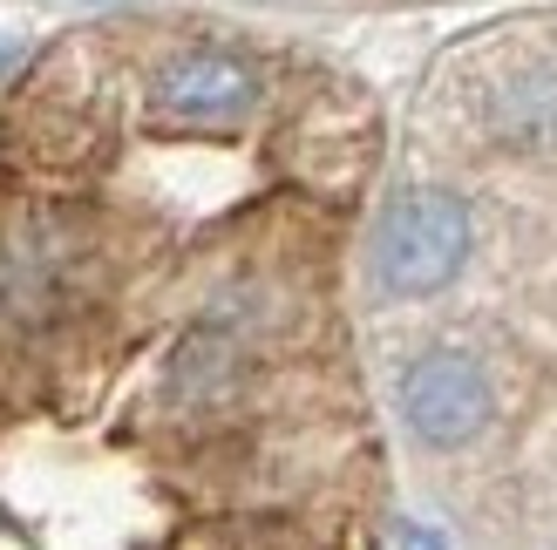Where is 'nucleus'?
<instances>
[{
    "label": "nucleus",
    "instance_id": "423d86ee",
    "mask_svg": "<svg viewBox=\"0 0 557 550\" xmlns=\"http://www.w3.org/2000/svg\"><path fill=\"white\" fill-rule=\"evenodd\" d=\"M504 129L517 136V143H544V136H557V82H517V89L504 96Z\"/></svg>",
    "mask_w": 557,
    "mask_h": 550
},
{
    "label": "nucleus",
    "instance_id": "0eeeda50",
    "mask_svg": "<svg viewBox=\"0 0 557 550\" xmlns=\"http://www.w3.org/2000/svg\"><path fill=\"white\" fill-rule=\"evenodd\" d=\"M401 543H408V550H442V543H435L429 530H401Z\"/></svg>",
    "mask_w": 557,
    "mask_h": 550
},
{
    "label": "nucleus",
    "instance_id": "20e7f679",
    "mask_svg": "<svg viewBox=\"0 0 557 550\" xmlns=\"http://www.w3.org/2000/svg\"><path fill=\"white\" fill-rule=\"evenodd\" d=\"M265 75L232 48H177L150 68V109L177 129H232L259 116Z\"/></svg>",
    "mask_w": 557,
    "mask_h": 550
},
{
    "label": "nucleus",
    "instance_id": "39448f33",
    "mask_svg": "<svg viewBox=\"0 0 557 550\" xmlns=\"http://www.w3.org/2000/svg\"><path fill=\"white\" fill-rule=\"evenodd\" d=\"M238 388H245V334L225 313H211L177 340L171 367H163V401L198 422V415H225Z\"/></svg>",
    "mask_w": 557,
    "mask_h": 550
},
{
    "label": "nucleus",
    "instance_id": "f257e3e1",
    "mask_svg": "<svg viewBox=\"0 0 557 550\" xmlns=\"http://www.w3.org/2000/svg\"><path fill=\"white\" fill-rule=\"evenodd\" d=\"M96 245L62 211H27L0 232V326L8 334H48L89 292Z\"/></svg>",
    "mask_w": 557,
    "mask_h": 550
},
{
    "label": "nucleus",
    "instance_id": "7ed1b4c3",
    "mask_svg": "<svg viewBox=\"0 0 557 550\" xmlns=\"http://www.w3.org/2000/svg\"><path fill=\"white\" fill-rule=\"evenodd\" d=\"M401 422L414 428V442H429V449H462V442H476V435L490 428L496 415V388H490V374L476 353H462V347H429V353H414V361L401 367Z\"/></svg>",
    "mask_w": 557,
    "mask_h": 550
},
{
    "label": "nucleus",
    "instance_id": "f03ea898",
    "mask_svg": "<svg viewBox=\"0 0 557 550\" xmlns=\"http://www.w3.org/2000/svg\"><path fill=\"white\" fill-rule=\"evenodd\" d=\"M476 225L456 190H401L374 225V286L387 299H429L462 272Z\"/></svg>",
    "mask_w": 557,
    "mask_h": 550
}]
</instances>
